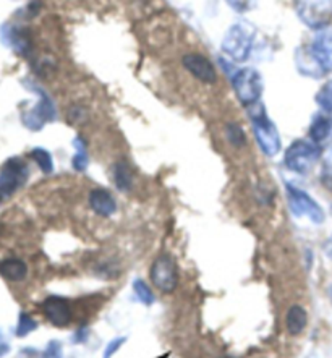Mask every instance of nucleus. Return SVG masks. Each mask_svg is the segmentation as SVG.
Here are the masks:
<instances>
[{"label": "nucleus", "mask_w": 332, "mask_h": 358, "mask_svg": "<svg viewBox=\"0 0 332 358\" xmlns=\"http://www.w3.org/2000/svg\"><path fill=\"white\" fill-rule=\"evenodd\" d=\"M182 65L188 73L195 76L198 81H201L204 85H212L217 81V73L211 60L204 57L199 52H188L182 57Z\"/></svg>", "instance_id": "9"}, {"label": "nucleus", "mask_w": 332, "mask_h": 358, "mask_svg": "<svg viewBox=\"0 0 332 358\" xmlns=\"http://www.w3.org/2000/svg\"><path fill=\"white\" fill-rule=\"evenodd\" d=\"M125 342H127V337H115V339H112L109 344L106 345L104 355H102V358H112V357H114L117 352L120 350V347L125 344Z\"/></svg>", "instance_id": "23"}, {"label": "nucleus", "mask_w": 332, "mask_h": 358, "mask_svg": "<svg viewBox=\"0 0 332 358\" xmlns=\"http://www.w3.org/2000/svg\"><path fill=\"white\" fill-rule=\"evenodd\" d=\"M329 299H331V301H332V285L329 287Z\"/></svg>", "instance_id": "27"}, {"label": "nucleus", "mask_w": 332, "mask_h": 358, "mask_svg": "<svg viewBox=\"0 0 332 358\" xmlns=\"http://www.w3.org/2000/svg\"><path fill=\"white\" fill-rule=\"evenodd\" d=\"M0 275L8 282H23L28 278V264L17 257L3 258L0 259Z\"/></svg>", "instance_id": "12"}, {"label": "nucleus", "mask_w": 332, "mask_h": 358, "mask_svg": "<svg viewBox=\"0 0 332 358\" xmlns=\"http://www.w3.org/2000/svg\"><path fill=\"white\" fill-rule=\"evenodd\" d=\"M254 29L247 23H237L229 29L226 38H224L222 49L226 50L229 57L243 62L248 59L250 50H252Z\"/></svg>", "instance_id": "4"}, {"label": "nucleus", "mask_w": 332, "mask_h": 358, "mask_svg": "<svg viewBox=\"0 0 332 358\" xmlns=\"http://www.w3.org/2000/svg\"><path fill=\"white\" fill-rule=\"evenodd\" d=\"M227 3L231 5L233 10H237V12L243 13L250 10L254 5V0H227Z\"/></svg>", "instance_id": "25"}, {"label": "nucleus", "mask_w": 332, "mask_h": 358, "mask_svg": "<svg viewBox=\"0 0 332 358\" xmlns=\"http://www.w3.org/2000/svg\"><path fill=\"white\" fill-rule=\"evenodd\" d=\"M114 180L115 185L120 188V190H130L133 185V173L129 166V162L120 161L114 166Z\"/></svg>", "instance_id": "15"}, {"label": "nucleus", "mask_w": 332, "mask_h": 358, "mask_svg": "<svg viewBox=\"0 0 332 358\" xmlns=\"http://www.w3.org/2000/svg\"><path fill=\"white\" fill-rule=\"evenodd\" d=\"M151 282L162 294H173L178 287V268L177 263L168 255H161L151 264Z\"/></svg>", "instance_id": "5"}, {"label": "nucleus", "mask_w": 332, "mask_h": 358, "mask_svg": "<svg viewBox=\"0 0 332 358\" xmlns=\"http://www.w3.org/2000/svg\"><path fill=\"white\" fill-rule=\"evenodd\" d=\"M28 171L27 166L22 161L12 159L5 164V167L0 172V196H8L22 187V183L27 180Z\"/></svg>", "instance_id": "10"}, {"label": "nucleus", "mask_w": 332, "mask_h": 358, "mask_svg": "<svg viewBox=\"0 0 332 358\" xmlns=\"http://www.w3.org/2000/svg\"><path fill=\"white\" fill-rule=\"evenodd\" d=\"M133 292H135V295L138 296V300H140L143 305L150 306V305L154 303L156 296H154V294H152L151 287L145 282V280L136 279L135 282H133Z\"/></svg>", "instance_id": "17"}, {"label": "nucleus", "mask_w": 332, "mask_h": 358, "mask_svg": "<svg viewBox=\"0 0 332 358\" xmlns=\"http://www.w3.org/2000/svg\"><path fill=\"white\" fill-rule=\"evenodd\" d=\"M331 127H332L331 120L326 119V117H319V119H316L310 129L311 141H315L316 145H319L321 141H324L326 138L329 136Z\"/></svg>", "instance_id": "16"}, {"label": "nucleus", "mask_w": 332, "mask_h": 358, "mask_svg": "<svg viewBox=\"0 0 332 358\" xmlns=\"http://www.w3.org/2000/svg\"><path fill=\"white\" fill-rule=\"evenodd\" d=\"M75 150H76V155L73 157L75 171H85L86 166H88V155H86V146L81 138H76L75 140Z\"/></svg>", "instance_id": "18"}, {"label": "nucleus", "mask_w": 332, "mask_h": 358, "mask_svg": "<svg viewBox=\"0 0 332 358\" xmlns=\"http://www.w3.org/2000/svg\"><path fill=\"white\" fill-rule=\"evenodd\" d=\"M233 91L237 94V98L242 101L245 106H253L257 104L261 98L263 93V81L261 76L257 70L253 69H245L240 70L232 80Z\"/></svg>", "instance_id": "6"}, {"label": "nucleus", "mask_w": 332, "mask_h": 358, "mask_svg": "<svg viewBox=\"0 0 332 358\" xmlns=\"http://www.w3.org/2000/svg\"><path fill=\"white\" fill-rule=\"evenodd\" d=\"M316 101H318V104L323 107L326 112H332V81L329 83H326L321 91L316 96Z\"/></svg>", "instance_id": "20"}, {"label": "nucleus", "mask_w": 332, "mask_h": 358, "mask_svg": "<svg viewBox=\"0 0 332 358\" xmlns=\"http://www.w3.org/2000/svg\"><path fill=\"white\" fill-rule=\"evenodd\" d=\"M41 358H64L62 357V347H60L57 341L50 342V344L48 345V349L44 350V354Z\"/></svg>", "instance_id": "24"}, {"label": "nucleus", "mask_w": 332, "mask_h": 358, "mask_svg": "<svg viewBox=\"0 0 332 358\" xmlns=\"http://www.w3.org/2000/svg\"><path fill=\"white\" fill-rule=\"evenodd\" d=\"M31 156L34 157V161L39 164V167L43 169V172H45V173L52 172V169H54L52 157H50V155H49L48 151H44V150H34V151L31 152Z\"/></svg>", "instance_id": "22"}, {"label": "nucleus", "mask_w": 332, "mask_h": 358, "mask_svg": "<svg viewBox=\"0 0 332 358\" xmlns=\"http://www.w3.org/2000/svg\"><path fill=\"white\" fill-rule=\"evenodd\" d=\"M321 157V148L315 141L297 140L287 148L284 162L292 172L306 173L318 164Z\"/></svg>", "instance_id": "2"}, {"label": "nucleus", "mask_w": 332, "mask_h": 358, "mask_svg": "<svg viewBox=\"0 0 332 358\" xmlns=\"http://www.w3.org/2000/svg\"><path fill=\"white\" fill-rule=\"evenodd\" d=\"M311 55L326 71H332V28L321 29L311 45Z\"/></svg>", "instance_id": "11"}, {"label": "nucleus", "mask_w": 332, "mask_h": 358, "mask_svg": "<svg viewBox=\"0 0 332 358\" xmlns=\"http://www.w3.org/2000/svg\"><path fill=\"white\" fill-rule=\"evenodd\" d=\"M86 339H88V331H86V327H81V329L75 332L73 342H76V344H80V342H85Z\"/></svg>", "instance_id": "26"}, {"label": "nucleus", "mask_w": 332, "mask_h": 358, "mask_svg": "<svg viewBox=\"0 0 332 358\" xmlns=\"http://www.w3.org/2000/svg\"><path fill=\"white\" fill-rule=\"evenodd\" d=\"M301 22L311 29H324L332 20V0H295Z\"/></svg>", "instance_id": "3"}, {"label": "nucleus", "mask_w": 332, "mask_h": 358, "mask_svg": "<svg viewBox=\"0 0 332 358\" xmlns=\"http://www.w3.org/2000/svg\"><path fill=\"white\" fill-rule=\"evenodd\" d=\"M41 310L45 320L50 321L57 327H66L71 320H73V310H71V303L64 296L59 295H49L43 303H41Z\"/></svg>", "instance_id": "8"}, {"label": "nucleus", "mask_w": 332, "mask_h": 358, "mask_svg": "<svg viewBox=\"0 0 332 358\" xmlns=\"http://www.w3.org/2000/svg\"><path fill=\"white\" fill-rule=\"evenodd\" d=\"M308 326V313L301 305H292L285 315V327L290 336H300Z\"/></svg>", "instance_id": "14"}, {"label": "nucleus", "mask_w": 332, "mask_h": 358, "mask_svg": "<svg viewBox=\"0 0 332 358\" xmlns=\"http://www.w3.org/2000/svg\"><path fill=\"white\" fill-rule=\"evenodd\" d=\"M36 327H38V323L29 316L28 313H22L18 320V327H17V334L18 337H24L28 336L29 332H33Z\"/></svg>", "instance_id": "19"}, {"label": "nucleus", "mask_w": 332, "mask_h": 358, "mask_svg": "<svg viewBox=\"0 0 332 358\" xmlns=\"http://www.w3.org/2000/svg\"><path fill=\"white\" fill-rule=\"evenodd\" d=\"M248 114L253 124V133L266 156L274 157L280 151V136L275 125L268 119L263 104L248 106Z\"/></svg>", "instance_id": "1"}, {"label": "nucleus", "mask_w": 332, "mask_h": 358, "mask_svg": "<svg viewBox=\"0 0 332 358\" xmlns=\"http://www.w3.org/2000/svg\"><path fill=\"white\" fill-rule=\"evenodd\" d=\"M287 196L290 209H292L295 216H306L315 224L324 222V211L319 208V204L310 195H306L303 190H300L297 187L287 185Z\"/></svg>", "instance_id": "7"}, {"label": "nucleus", "mask_w": 332, "mask_h": 358, "mask_svg": "<svg viewBox=\"0 0 332 358\" xmlns=\"http://www.w3.org/2000/svg\"><path fill=\"white\" fill-rule=\"evenodd\" d=\"M226 131H227V138H229V141H231L233 146L240 148V146H243L245 143H247V136H245L243 130L240 129L238 125H235V124H229V125H227V129H226Z\"/></svg>", "instance_id": "21"}, {"label": "nucleus", "mask_w": 332, "mask_h": 358, "mask_svg": "<svg viewBox=\"0 0 332 358\" xmlns=\"http://www.w3.org/2000/svg\"><path fill=\"white\" fill-rule=\"evenodd\" d=\"M89 206L96 214H98V216L109 217L115 213L117 203L114 196H112L107 190L94 188V190L89 193Z\"/></svg>", "instance_id": "13"}]
</instances>
